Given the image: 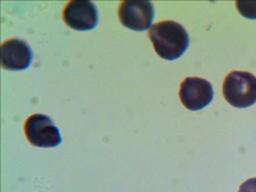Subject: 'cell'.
Here are the masks:
<instances>
[{"label": "cell", "mask_w": 256, "mask_h": 192, "mask_svg": "<svg viewBox=\"0 0 256 192\" xmlns=\"http://www.w3.org/2000/svg\"><path fill=\"white\" fill-rule=\"evenodd\" d=\"M179 97L182 104L191 111L201 110L213 99L211 83L200 77H187L180 84Z\"/></svg>", "instance_id": "obj_4"}, {"label": "cell", "mask_w": 256, "mask_h": 192, "mask_svg": "<svg viewBox=\"0 0 256 192\" xmlns=\"http://www.w3.org/2000/svg\"><path fill=\"white\" fill-rule=\"evenodd\" d=\"M238 192H256V178H251L243 182Z\"/></svg>", "instance_id": "obj_9"}, {"label": "cell", "mask_w": 256, "mask_h": 192, "mask_svg": "<svg viewBox=\"0 0 256 192\" xmlns=\"http://www.w3.org/2000/svg\"><path fill=\"white\" fill-rule=\"evenodd\" d=\"M223 95L237 108H247L256 103V76L246 71H232L224 79Z\"/></svg>", "instance_id": "obj_2"}, {"label": "cell", "mask_w": 256, "mask_h": 192, "mask_svg": "<svg viewBox=\"0 0 256 192\" xmlns=\"http://www.w3.org/2000/svg\"><path fill=\"white\" fill-rule=\"evenodd\" d=\"M238 12L245 18L256 19V2H236Z\"/></svg>", "instance_id": "obj_8"}, {"label": "cell", "mask_w": 256, "mask_h": 192, "mask_svg": "<svg viewBox=\"0 0 256 192\" xmlns=\"http://www.w3.org/2000/svg\"><path fill=\"white\" fill-rule=\"evenodd\" d=\"M24 131L29 143L36 147H56L62 141L59 129L53 120L44 114L36 113L29 116L25 122Z\"/></svg>", "instance_id": "obj_3"}, {"label": "cell", "mask_w": 256, "mask_h": 192, "mask_svg": "<svg viewBox=\"0 0 256 192\" xmlns=\"http://www.w3.org/2000/svg\"><path fill=\"white\" fill-rule=\"evenodd\" d=\"M148 36L155 52L166 60L178 59L189 46V35L186 29L172 20L156 23L150 28Z\"/></svg>", "instance_id": "obj_1"}, {"label": "cell", "mask_w": 256, "mask_h": 192, "mask_svg": "<svg viewBox=\"0 0 256 192\" xmlns=\"http://www.w3.org/2000/svg\"><path fill=\"white\" fill-rule=\"evenodd\" d=\"M63 20L72 29L78 31L91 30L98 23L97 8L91 1H70L63 10Z\"/></svg>", "instance_id": "obj_6"}, {"label": "cell", "mask_w": 256, "mask_h": 192, "mask_svg": "<svg viewBox=\"0 0 256 192\" xmlns=\"http://www.w3.org/2000/svg\"><path fill=\"white\" fill-rule=\"evenodd\" d=\"M32 61L29 44L21 39L12 38L1 45V64L6 70L19 71L28 68Z\"/></svg>", "instance_id": "obj_7"}, {"label": "cell", "mask_w": 256, "mask_h": 192, "mask_svg": "<svg viewBox=\"0 0 256 192\" xmlns=\"http://www.w3.org/2000/svg\"><path fill=\"white\" fill-rule=\"evenodd\" d=\"M118 17L123 26L135 30H147L154 19L153 4L149 1H123L118 9Z\"/></svg>", "instance_id": "obj_5"}]
</instances>
